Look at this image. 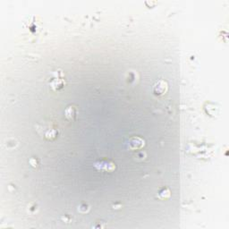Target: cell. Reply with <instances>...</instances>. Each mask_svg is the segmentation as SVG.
Listing matches in <instances>:
<instances>
[{
	"label": "cell",
	"instance_id": "5",
	"mask_svg": "<svg viewBox=\"0 0 229 229\" xmlns=\"http://www.w3.org/2000/svg\"><path fill=\"white\" fill-rule=\"evenodd\" d=\"M138 74L133 72V71H131L127 74V77H126V80H127V82L130 83V84H134L137 81H138Z\"/></svg>",
	"mask_w": 229,
	"mask_h": 229
},
{
	"label": "cell",
	"instance_id": "4",
	"mask_svg": "<svg viewBox=\"0 0 229 229\" xmlns=\"http://www.w3.org/2000/svg\"><path fill=\"white\" fill-rule=\"evenodd\" d=\"M65 85V82L60 78H55L54 81L51 82V87L53 90H59L63 88Z\"/></svg>",
	"mask_w": 229,
	"mask_h": 229
},
{
	"label": "cell",
	"instance_id": "2",
	"mask_svg": "<svg viewBox=\"0 0 229 229\" xmlns=\"http://www.w3.org/2000/svg\"><path fill=\"white\" fill-rule=\"evenodd\" d=\"M145 145V141L144 140H142L140 137H133L129 141V146L130 149L133 150H141V148H143Z\"/></svg>",
	"mask_w": 229,
	"mask_h": 229
},
{
	"label": "cell",
	"instance_id": "1",
	"mask_svg": "<svg viewBox=\"0 0 229 229\" xmlns=\"http://www.w3.org/2000/svg\"><path fill=\"white\" fill-rule=\"evenodd\" d=\"M167 90H168V84L164 80L158 81L153 86V93L158 97L165 95L167 92Z\"/></svg>",
	"mask_w": 229,
	"mask_h": 229
},
{
	"label": "cell",
	"instance_id": "3",
	"mask_svg": "<svg viewBox=\"0 0 229 229\" xmlns=\"http://www.w3.org/2000/svg\"><path fill=\"white\" fill-rule=\"evenodd\" d=\"M76 114H77V110L74 106H70L66 109V117L69 120H74L76 117Z\"/></svg>",
	"mask_w": 229,
	"mask_h": 229
},
{
	"label": "cell",
	"instance_id": "7",
	"mask_svg": "<svg viewBox=\"0 0 229 229\" xmlns=\"http://www.w3.org/2000/svg\"><path fill=\"white\" fill-rule=\"evenodd\" d=\"M56 136V132L55 130H49L47 131V133H46V138L47 140H52Z\"/></svg>",
	"mask_w": 229,
	"mask_h": 229
},
{
	"label": "cell",
	"instance_id": "9",
	"mask_svg": "<svg viewBox=\"0 0 229 229\" xmlns=\"http://www.w3.org/2000/svg\"><path fill=\"white\" fill-rule=\"evenodd\" d=\"M136 158L137 159H140V160H143L145 158H146V153L145 152H139L137 155H136Z\"/></svg>",
	"mask_w": 229,
	"mask_h": 229
},
{
	"label": "cell",
	"instance_id": "6",
	"mask_svg": "<svg viewBox=\"0 0 229 229\" xmlns=\"http://www.w3.org/2000/svg\"><path fill=\"white\" fill-rule=\"evenodd\" d=\"M170 191L168 189H163L159 192L158 193V197L162 200H165V199H167L170 197Z\"/></svg>",
	"mask_w": 229,
	"mask_h": 229
},
{
	"label": "cell",
	"instance_id": "10",
	"mask_svg": "<svg viewBox=\"0 0 229 229\" xmlns=\"http://www.w3.org/2000/svg\"><path fill=\"white\" fill-rule=\"evenodd\" d=\"M30 163H31V165L32 166H34V167H36V166H38V162H37L36 158H31Z\"/></svg>",
	"mask_w": 229,
	"mask_h": 229
},
{
	"label": "cell",
	"instance_id": "8",
	"mask_svg": "<svg viewBox=\"0 0 229 229\" xmlns=\"http://www.w3.org/2000/svg\"><path fill=\"white\" fill-rule=\"evenodd\" d=\"M78 210H79L80 212H82V213H86V212H88V211L90 210V206H88V205H86V204H82V205H81V206L79 207Z\"/></svg>",
	"mask_w": 229,
	"mask_h": 229
}]
</instances>
